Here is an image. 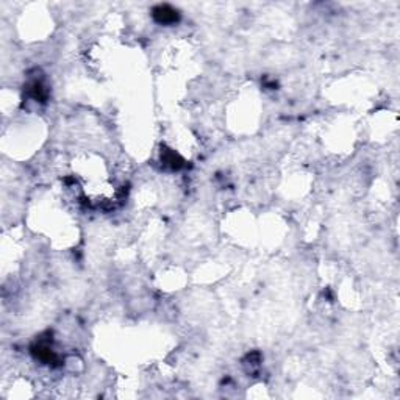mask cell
Segmentation results:
<instances>
[{
    "instance_id": "6da1fadb",
    "label": "cell",
    "mask_w": 400,
    "mask_h": 400,
    "mask_svg": "<svg viewBox=\"0 0 400 400\" xmlns=\"http://www.w3.org/2000/svg\"><path fill=\"white\" fill-rule=\"evenodd\" d=\"M154 13H155V19L160 23H172V22L177 20V17H179L177 11H173L169 7H158Z\"/></svg>"
}]
</instances>
